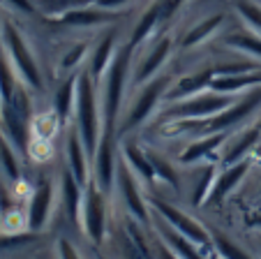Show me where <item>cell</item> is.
<instances>
[{
  "label": "cell",
  "instance_id": "e575fe53",
  "mask_svg": "<svg viewBox=\"0 0 261 259\" xmlns=\"http://www.w3.org/2000/svg\"><path fill=\"white\" fill-rule=\"evenodd\" d=\"M188 0H160V26H167Z\"/></svg>",
  "mask_w": 261,
  "mask_h": 259
},
{
  "label": "cell",
  "instance_id": "d4e9b609",
  "mask_svg": "<svg viewBox=\"0 0 261 259\" xmlns=\"http://www.w3.org/2000/svg\"><path fill=\"white\" fill-rule=\"evenodd\" d=\"M158 28H160V0H153V5H148L146 10H143V14L139 16L137 26H134L132 35H129V44H132L134 49L141 46Z\"/></svg>",
  "mask_w": 261,
  "mask_h": 259
},
{
  "label": "cell",
  "instance_id": "8d00e7d4",
  "mask_svg": "<svg viewBox=\"0 0 261 259\" xmlns=\"http://www.w3.org/2000/svg\"><path fill=\"white\" fill-rule=\"evenodd\" d=\"M0 3L12 7L14 12H21V14H37V7L33 0H0Z\"/></svg>",
  "mask_w": 261,
  "mask_h": 259
},
{
  "label": "cell",
  "instance_id": "7402d4cb",
  "mask_svg": "<svg viewBox=\"0 0 261 259\" xmlns=\"http://www.w3.org/2000/svg\"><path fill=\"white\" fill-rule=\"evenodd\" d=\"M74 104H76V74H67L54 93V113L63 127L72 118Z\"/></svg>",
  "mask_w": 261,
  "mask_h": 259
},
{
  "label": "cell",
  "instance_id": "52a82bcc",
  "mask_svg": "<svg viewBox=\"0 0 261 259\" xmlns=\"http://www.w3.org/2000/svg\"><path fill=\"white\" fill-rule=\"evenodd\" d=\"M261 109V86L243 90L241 98H236V102L231 107H227L224 111H220L217 116L206 118L203 121V134L213 132H236L238 127Z\"/></svg>",
  "mask_w": 261,
  "mask_h": 259
},
{
  "label": "cell",
  "instance_id": "ba28073f",
  "mask_svg": "<svg viewBox=\"0 0 261 259\" xmlns=\"http://www.w3.org/2000/svg\"><path fill=\"white\" fill-rule=\"evenodd\" d=\"M150 206H153V210L162 218L164 222H167L169 227H171L173 231H178L180 236H185L188 241H192V243H197L199 248L208 250V252H213V243H211V229L208 227H203L199 220H194L192 215L182 213V210H178L176 206L167 204L164 199H158V197H150ZM215 254V252H213Z\"/></svg>",
  "mask_w": 261,
  "mask_h": 259
},
{
  "label": "cell",
  "instance_id": "d6986e66",
  "mask_svg": "<svg viewBox=\"0 0 261 259\" xmlns=\"http://www.w3.org/2000/svg\"><path fill=\"white\" fill-rule=\"evenodd\" d=\"M120 157H123V162L132 169V174L139 178L141 183H146V185H153V183H158V176H155V169H153V162H150V155L148 153H143L141 148L137 146L134 142H129V139H120Z\"/></svg>",
  "mask_w": 261,
  "mask_h": 259
},
{
  "label": "cell",
  "instance_id": "f546056e",
  "mask_svg": "<svg viewBox=\"0 0 261 259\" xmlns=\"http://www.w3.org/2000/svg\"><path fill=\"white\" fill-rule=\"evenodd\" d=\"M215 178H217V167L215 164H206L197 174V181H194V187H192V204L194 206H201V204L208 201L213 185H215Z\"/></svg>",
  "mask_w": 261,
  "mask_h": 259
},
{
  "label": "cell",
  "instance_id": "ffe728a7",
  "mask_svg": "<svg viewBox=\"0 0 261 259\" xmlns=\"http://www.w3.org/2000/svg\"><path fill=\"white\" fill-rule=\"evenodd\" d=\"M229 134H231V132L201 134V137H199L197 142H192L188 148H185V151L180 153L178 162H180V164H197V162H201L203 157L215 155V153H217V151H222V146L227 144Z\"/></svg>",
  "mask_w": 261,
  "mask_h": 259
},
{
  "label": "cell",
  "instance_id": "9a60e30c",
  "mask_svg": "<svg viewBox=\"0 0 261 259\" xmlns=\"http://www.w3.org/2000/svg\"><path fill=\"white\" fill-rule=\"evenodd\" d=\"M252 164H254V160H252V157H245V160H241V162H233V164L224 167V171H220V174H217L215 185H213L206 206H220L222 201H224L233 190H236L238 183H241L243 178L250 174Z\"/></svg>",
  "mask_w": 261,
  "mask_h": 259
},
{
  "label": "cell",
  "instance_id": "4316f807",
  "mask_svg": "<svg viewBox=\"0 0 261 259\" xmlns=\"http://www.w3.org/2000/svg\"><path fill=\"white\" fill-rule=\"evenodd\" d=\"M0 169H3L5 178L12 185L21 183V178H23V174H21V162H19V151L12 146L5 134H0Z\"/></svg>",
  "mask_w": 261,
  "mask_h": 259
},
{
  "label": "cell",
  "instance_id": "4dcf8cb0",
  "mask_svg": "<svg viewBox=\"0 0 261 259\" xmlns=\"http://www.w3.org/2000/svg\"><path fill=\"white\" fill-rule=\"evenodd\" d=\"M88 51H90V46L86 44V42H76V44H72L63 56H60L58 72L65 74V77H67V74H74V69L84 63V58H88Z\"/></svg>",
  "mask_w": 261,
  "mask_h": 259
},
{
  "label": "cell",
  "instance_id": "6da1fadb",
  "mask_svg": "<svg viewBox=\"0 0 261 259\" xmlns=\"http://www.w3.org/2000/svg\"><path fill=\"white\" fill-rule=\"evenodd\" d=\"M132 54L134 46L129 42L118 46L114 60L109 65L107 74L102 79V95H99V104H102V132H116L118 134V123L120 113H123V100L125 90L129 86V69H132Z\"/></svg>",
  "mask_w": 261,
  "mask_h": 259
},
{
  "label": "cell",
  "instance_id": "9c48e42d",
  "mask_svg": "<svg viewBox=\"0 0 261 259\" xmlns=\"http://www.w3.org/2000/svg\"><path fill=\"white\" fill-rule=\"evenodd\" d=\"M116 190L120 192V199H123L129 218H134L137 222H141L143 227H153V215H150V208H148V201L143 199V195H141L139 178L134 176L132 169L123 162V157H120V162H118Z\"/></svg>",
  "mask_w": 261,
  "mask_h": 259
},
{
  "label": "cell",
  "instance_id": "3957f363",
  "mask_svg": "<svg viewBox=\"0 0 261 259\" xmlns=\"http://www.w3.org/2000/svg\"><path fill=\"white\" fill-rule=\"evenodd\" d=\"M0 44L5 49L7 58H10L12 67H14L19 81L23 83L33 93H42L44 90V77H42L40 63L35 58L33 49H30L25 35L16 28L12 21H3V35H0Z\"/></svg>",
  "mask_w": 261,
  "mask_h": 259
},
{
  "label": "cell",
  "instance_id": "d590c367",
  "mask_svg": "<svg viewBox=\"0 0 261 259\" xmlns=\"http://www.w3.org/2000/svg\"><path fill=\"white\" fill-rule=\"evenodd\" d=\"M56 257L58 259H84L79 248L69 239H58V243H56Z\"/></svg>",
  "mask_w": 261,
  "mask_h": 259
},
{
  "label": "cell",
  "instance_id": "44dd1931",
  "mask_svg": "<svg viewBox=\"0 0 261 259\" xmlns=\"http://www.w3.org/2000/svg\"><path fill=\"white\" fill-rule=\"evenodd\" d=\"M60 204L72 222H81V204H84V185L67 169L60 174Z\"/></svg>",
  "mask_w": 261,
  "mask_h": 259
},
{
  "label": "cell",
  "instance_id": "f35d334b",
  "mask_svg": "<svg viewBox=\"0 0 261 259\" xmlns=\"http://www.w3.org/2000/svg\"><path fill=\"white\" fill-rule=\"evenodd\" d=\"M155 259H178L160 239H155Z\"/></svg>",
  "mask_w": 261,
  "mask_h": 259
},
{
  "label": "cell",
  "instance_id": "ab89813d",
  "mask_svg": "<svg viewBox=\"0 0 261 259\" xmlns=\"http://www.w3.org/2000/svg\"><path fill=\"white\" fill-rule=\"evenodd\" d=\"M247 227H250V229L261 231V210L259 213H252L250 218H247Z\"/></svg>",
  "mask_w": 261,
  "mask_h": 259
},
{
  "label": "cell",
  "instance_id": "e0dca14e",
  "mask_svg": "<svg viewBox=\"0 0 261 259\" xmlns=\"http://www.w3.org/2000/svg\"><path fill=\"white\" fill-rule=\"evenodd\" d=\"M153 227H155V231H158V239L162 241L178 259H217L213 252L199 248L197 243H192V241H188L185 236L178 234V231H173L162 218H158V222H155Z\"/></svg>",
  "mask_w": 261,
  "mask_h": 259
},
{
  "label": "cell",
  "instance_id": "5bb4252c",
  "mask_svg": "<svg viewBox=\"0 0 261 259\" xmlns=\"http://www.w3.org/2000/svg\"><path fill=\"white\" fill-rule=\"evenodd\" d=\"M213 79H215V69L213 67H203V69H199V72L178 77V79H173V83L169 86L164 100H167V104H173V102H182V100H188V98H194V95L211 88Z\"/></svg>",
  "mask_w": 261,
  "mask_h": 259
},
{
  "label": "cell",
  "instance_id": "7c38bea8",
  "mask_svg": "<svg viewBox=\"0 0 261 259\" xmlns=\"http://www.w3.org/2000/svg\"><path fill=\"white\" fill-rule=\"evenodd\" d=\"M259 142H261V130L256 127V123L250 127H243V130L238 127V132L229 134L227 144L222 146V153H220L222 167H229V164H233V162L245 160L252 151H256Z\"/></svg>",
  "mask_w": 261,
  "mask_h": 259
},
{
  "label": "cell",
  "instance_id": "83f0119b",
  "mask_svg": "<svg viewBox=\"0 0 261 259\" xmlns=\"http://www.w3.org/2000/svg\"><path fill=\"white\" fill-rule=\"evenodd\" d=\"M33 3L37 7V14L46 16V19H60L72 10L95 5V0H33Z\"/></svg>",
  "mask_w": 261,
  "mask_h": 259
},
{
  "label": "cell",
  "instance_id": "277c9868",
  "mask_svg": "<svg viewBox=\"0 0 261 259\" xmlns=\"http://www.w3.org/2000/svg\"><path fill=\"white\" fill-rule=\"evenodd\" d=\"M171 83H173V77H169V74H160V77H155L153 81L143 83L141 88H139L137 98H134V102L129 104V109L120 116V123H118V137L120 139H125L129 132H134L137 127H141L148 118L153 116L158 104L164 100V95H167Z\"/></svg>",
  "mask_w": 261,
  "mask_h": 259
},
{
  "label": "cell",
  "instance_id": "603a6c76",
  "mask_svg": "<svg viewBox=\"0 0 261 259\" xmlns=\"http://www.w3.org/2000/svg\"><path fill=\"white\" fill-rule=\"evenodd\" d=\"M222 23H224V14H213V16H206V19L197 21V23L180 37V49H185V51L197 49L199 44H203L206 39H211L213 35L222 28Z\"/></svg>",
  "mask_w": 261,
  "mask_h": 259
},
{
  "label": "cell",
  "instance_id": "d6a6232c",
  "mask_svg": "<svg viewBox=\"0 0 261 259\" xmlns=\"http://www.w3.org/2000/svg\"><path fill=\"white\" fill-rule=\"evenodd\" d=\"M213 69H215V77H241V74L259 69V63L256 60L241 58V60H229V63L213 65Z\"/></svg>",
  "mask_w": 261,
  "mask_h": 259
},
{
  "label": "cell",
  "instance_id": "5b68a950",
  "mask_svg": "<svg viewBox=\"0 0 261 259\" xmlns=\"http://www.w3.org/2000/svg\"><path fill=\"white\" fill-rule=\"evenodd\" d=\"M107 192L95 183V178L90 176V181L84 187V204H81V222L79 227L84 229L86 239L93 245H104L109 234V204H107Z\"/></svg>",
  "mask_w": 261,
  "mask_h": 259
},
{
  "label": "cell",
  "instance_id": "74e56055",
  "mask_svg": "<svg viewBox=\"0 0 261 259\" xmlns=\"http://www.w3.org/2000/svg\"><path fill=\"white\" fill-rule=\"evenodd\" d=\"M134 0H95V5L102 7V10H109V12H118L123 7L132 5Z\"/></svg>",
  "mask_w": 261,
  "mask_h": 259
},
{
  "label": "cell",
  "instance_id": "30bf717a",
  "mask_svg": "<svg viewBox=\"0 0 261 259\" xmlns=\"http://www.w3.org/2000/svg\"><path fill=\"white\" fill-rule=\"evenodd\" d=\"M54 199H56V185L51 178H40L37 185L33 187L28 197V206H25V222H28V231L40 234L49 227L51 215H54Z\"/></svg>",
  "mask_w": 261,
  "mask_h": 259
},
{
  "label": "cell",
  "instance_id": "4fadbf2b",
  "mask_svg": "<svg viewBox=\"0 0 261 259\" xmlns=\"http://www.w3.org/2000/svg\"><path fill=\"white\" fill-rule=\"evenodd\" d=\"M116 51H118V28H107L88 54V72L97 83H102Z\"/></svg>",
  "mask_w": 261,
  "mask_h": 259
},
{
  "label": "cell",
  "instance_id": "8992f818",
  "mask_svg": "<svg viewBox=\"0 0 261 259\" xmlns=\"http://www.w3.org/2000/svg\"><path fill=\"white\" fill-rule=\"evenodd\" d=\"M233 102H236V95L217 93V90L208 88L194 98L182 100V102L167 104L164 118L167 121H206V118H213L227 107H231Z\"/></svg>",
  "mask_w": 261,
  "mask_h": 259
},
{
  "label": "cell",
  "instance_id": "8fae6325",
  "mask_svg": "<svg viewBox=\"0 0 261 259\" xmlns=\"http://www.w3.org/2000/svg\"><path fill=\"white\" fill-rule=\"evenodd\" d=\"M171 51H173V37L169 33H162L158 39H155V44L141 56L139 65L132 72V81H129V86L141 88L143 83L153 81L155 77H160V74H162V67L167 65L169 56H171Z\"/></svg>",
  "mask_w": 261,
  "mask_h": 259
},
{
  "label": "cell",
  "instance_id": "7a4b0ae2",
  "mask_svg": "<svg viewBox=\"0 0 261 259\" xmlns=\"http://www.w3.org/2000/svg\"><path fill=\"white\" fill-rule=\"evenodd\" d=\"M99 83L90 77L88 69L76 74V104H74V121L84 146L90 157L95 155L102 134V104H99Z\"/></svg>",
  "mask_w": 261,
  "mask_h": 259
},
{
  "label": "cell",
  "instance_id": "836d02e7",
  "mask_svg": "<svg viewBox=\"0 0 261 259\" xmlns=\"http://www.w3.org/2000/svg\"><path fill=\"white\" fill-rule=\"evenodd\" d=\"M148 155H150V162H153V169H155V176H158V181L169 183L171 187H178V176H176V171L171 169V164H167L162 157L153 155V153H148Z\"/></svg>",
  "mask_w": 261,
  "mask_h": 259
},
{
  "label": "cell",
  "instance_id": "2e32d148",
  "mask_svg": "<svg viewBox=\"0 0 261 259\" xmlns=\"http://www.w3.org/2000/svg\"><path fill=\"white\" fill-rule=\"evenodd\" d=\"M65 160H67V171L86 187L93 176V169H90V153L81 142L76 127H72L65 137Z\"/></svg>",
  "mask_w": 261,
  "mask_h": 259
},
{
  "label": "cell",
  "instance_id": "60d3db41",
  "mask_svg": "<svg viewBox=\"0 0 261 259\" xmlns=\"http://www.w3.org/2000/svg\"><path fill=\"white\" fill-rule=\"evenodd\" d=\"M95 259H109V257H104V254H95Z\"/></svg>",
  "mask_w": 261,
  "mask_h": 259
},
{
  "label": "cell",
  "instance_id": "b9f144b4",
  "mask_svg": "<svg viewBox=\"0 0 261 259\" xmlns=\"http://www.w3.org/2000/svg\"><path fill=\"white\" fill-rule=\"evenodd\" d=\"M256 127H259V130H261V118H259V121H256Z\"/></svg>",
  "mask_w": 261,
  "mask_h": 259
},
{
  "label": "cell",
  "instance_id": "f1b7e54d",
  "mask_svg": "<svg viewBox=\"0 0 261 259\" xmlns=\"http://www.w3.org/2000/svg\"><path fill=\"white\" fill-rule=\"evenodd\" d=\"M211 243H213V252L217 259H254L247 250H243L231 236L222 234L217 229H211Z\"/></svg>",
  "mask_w": 261,
  "mask_h": 259
},
{
  "label": "cell",
  "instance_id": "cb8c5ba5",
  "mask_svg": "<svg viewBox=\"0 0 261 259\" xmlns=\"http://www.w3.org/2000/svg\"><path fill=\"white\" fill-rule=\"evenodd\" d=\"M222 44L229 49L238 51V54L252 56V58L261 60V35H256L254 30H233V33L222 37Z\"/></svg>",
  "mask_w": 261,
  "mask_h": 259
},
{
  "label": "cell",
  "instance_id": "1f68e13d",
  "mask_svg": "<svg viewBox=\"0 0 261 259\" xmlns=\"http://www.w3.org/2000/svg\"><path fill=\"white\" fill-rule=\"evenodd\" d=\"M236 12L241 14V19L245 21V26L250 30H254L256 35H261V5L256 0H231Z\"/></svg>",
  "mask_w": 261,
  "mask_h": 259
},
{
  "label": "cell",
  "instance_id": "ac0fdd59",
  "mask_svg": "<svg viewBox=\"0 0 261 259\" xmlns=\"http://www.w3.org/2000/svg\"><path fill=\"white\" fill-rule=\"evenodd\" d=\"M116 19H120L118 12H109L97 5H88L67 12L65 16L56 19V23L63 26V28H95V26H107Z\"/></svg>",
  "mask_w": 261,
  "mask_h": 259
},
{
  "label": "cell",
  "instance_id": "7bdbcfd3",
  "mask_svg": "<svg viewBox=\"0 0 261 259\" xmlns=\"http://www.w3.org/2000/svg\"><path fill=\"white\" fill-rule=\"evenodd\" d=\"M0 35H3V21H0Z\"/></svg>",
  "mask_w": 261,
  "mask_h": 259
},
{
  "label": "cell",
  "instance_id": "484cf974",
  "mask_svg": "<svg viewBox=\"0 0 261 259\" xmlns=\"http://www.w3.org/2000/svg\"><path fill=\"white\" fill-rule=\"evenodd\" d=\"M254 86H261V67L254 69V72L241 74V77H215L213 83H211L213 90H217V93H227V95L243 93V90L254 88Z\"/></svg>",
  "mask_w": 261,
  "mask_h": 259
}]
</instances>
